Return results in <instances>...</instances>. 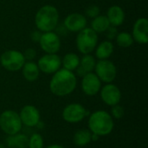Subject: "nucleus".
Wrapping results in <instances>:
<instances>
[{
	"label": "nucleus",
	"mask_w": 148,
	"mask_h": 148,
	"mask_svg": "<svg viewBox=\"0 0 148 148\" xmlns=\"http://www.w3.org/2000/svg\"><path fill=\"white\" fill-rule=\"evenodd\" d=\"M29 148H43V139L39 134H34L29 139Z\"/></svg>",
	"instance_id": "nucleus-25"
},
{
	"label": "nucleus",
	"mask_w": 148,
	"mask_h": 148,
	"mask_svg": "<svg viewBox=\"0 0 148 148\" xmlns=\"http://www.w3.org/2000/svg\"><path fill=\"white\" fill-rule=\"evenodd\" d=\"M39 70L44 74L51 75L58 71L62 67V59L56 54H45L37 62Z\"/></svg>",
	"instance_id": "nucleus-8"
},
{
	"label": "nucleus",
	"mask_w": 148,
	"mask_h": 148,
	"mask_svg": "<svg viewBox=\"0 0 148 148\" xmlns=\"http://www.w3.org/2000/svg\"><path fill=\"white\" fill-rule=\"evenodd\" d=\"M25 62L23 53L16 49L6 50L0 56V64L3 69L10 72L22 69Z\"/></svg>",
	"instance_id": "nucleus-6"
},
{
	"label": "nucleus",
	"mask_w": 148,
	"mask_h": 148,
	"mask_svg": "<svg viewBox=\"0 0 148 148\" xmlns=\"http://www.w3.org/2000/svg\"><path fill=\"white\" fill-rule=\"evenodd\" d=\"M124 114H125V110L124 108L120 106V105H114V106H112V108H111V116L115 118V119H121L124 116Z\"/></svg>",
	"instance_id": "nucleus-26"
},
{
	"label": "nucleus",
	"mask_w": 148,
	"mask_h": 148,
	"mask_svg": "<svg viewBox=\"0 0 148 148\" xmlns=\"http://www.w3.org/2000/svg\"><path fill=\"white\" fill-rule=\"evenodd\" d=\"M65 28L71 32H80L87 27V18L81 13H71L64 19Z\"/></svg>",
	"instance_id": "nucleus-15"
},
{
	"label": "nucleus",
	"mask_w": 148,
	"mask_h": 148,
	"mask_svg": "<svg viewBox=\"0 0 148 148\" xmlns=\"http://www.w3.org/2000/svg\"><path fill=\"white\" fill-rule=\"evenodd\" d=\"M80 64V57L75 53H68L64 56L63 59L62 60V65L63 69L74 71L75 70Z\"/></svg>",
	"instance_id": "nucleus-21"
},
{
	"label": "nucleus",
	"mask_w": 148,
	"mask_h": 148,
	"mask_svg": "<svg viewBox=\"0 0 148 148\" xmlns=\"http://www.w3.org/2000/svg\"><path fill=\"white\" fill-rule=\"evenodd\" d=\"M77 49L82 55L91 54L98 44V35L91 28H85L76 36L75 40Z\"/></svg>",
	"instance_id": "nucleus-4"
},
{
	"label": "nucleus",
	"mask_w": 148,
	"mask_h": 148,
	"mask_svg": "<svg viewBox=\"0 0 148 148\" xmlns=\"http://www.w3.org/2000/svg\"><path fill=\"white\" fill-rule=\"evenodd\" d=\"M58 21V10L51 4L42 6L35 16V24L41 32L53 31L56 28Z\"/></svg>",
	"instance_id": "nucleus-2"
},
{
	"label": "nucleus",
	"mask_w": 148,
	"mask_h": 148,
	"mask_svg": "<svg viewBox=\"0 0 148 148\" xmlns=\"http://www.w3.org/2000/svg\"><path fill=\"white\" fill-rule=\"evenodd\" d=\"M110 23L107 17V16L104 15H99L96 17L93 18L91 22V29L98 33H103L106 32L107 29L110 27Z\"/></svg>",
	"instance_id": "nucleus-20"
},
{
	"label": "nucleus",
	"mask_w": 148,
	"mask_h": 148,
	"mask_svg": "<svg viewBox=\"0 0 148 148\" xmlns=\"http://www.w3.org/2000/svg\"><path fill=\"white\" fill-rule=\"evenodd\" d=\"M106 33H107V37H108L109 40H113V39H114V38L116 37V36H117V34H118V30H117L116 27L110 26V27L107 29Z\"/></svg>",
	"instance_id": "nucleus-29"
},
{
	"label": "nucleus",
	"mask_w": 148,
	"mask_h": 148,
	"mask_svg": "<svg viewBox=\"0 0 148 148\" xmlns=\"http://www.w3.org/2000/svg\"><path fill=\"white\" fill-rule=\"evenodd\" d=\"M95 64H96V61L93 56H91L90 54L83 55V56L80 58V64L75 70L77 71V74L82 77L86 74L93 72Z\"/></svg>",
	"instance_id": "nucleus-17"
},
{
	"label": "nucleus",
	"mask_w": 148,
	"mask_h": 148,
	"mask_svg": "<svg viewBox=\"0 0 148 148\" xmlns=\"http://www.w3.org/2000/svg\"><path fill=\"white\" fill-rule=\"evenodd\" d=\"M114 124L113 117L103 110L95 111L91 114L88 119V127L90 132L98 136H106L112 133Z\"/></svg>",
	"instance_id": "nucleus-3"
},
{
	"label": "nucleus",
	"mask_w": 148,
	"mask_h": 148,
	"mask_svg": "<svg viewBox=\"0 0 148 148\" xmlns=\"http://www.w3.org/2000/svg\"><path fill=\"white\" fill-rule=\"evenodd\" d=\"M0 148H5V147L3 144H0Z\"/></svg>",
	"instance_id": "nucleus-32"
},
{
	"label": "nucleus",
	"mask_w": 148,
	"mask_h": 148,
	"mask_svg": "<svg viewBox=\"0 0 148 148\" xmlns=\"http://www.w3.org/2000/svg\"><path fill=\"white\" fill-rule=\"evenodd\" d=\"M76 83V76L72 71L60 69L53 75L49 82V89L53 95L62 97L71 94L75 89Z\"/></svg>",
	"instance_id": "nucleus-1"
},
{
	"label": "nucleus",
	"mask_w": 148,
	"mask_h": 148,
	"mask_svg": "<svg viewBox=\"0 0 148 148\" xmlns=\"http://www.w3.org/2000/svg\"><path fill=\"white\" fill-rule=\"evenodd\" d=\"M100 13H101L100 8H99L97 5H95V4L89 5V6L86 9V10H85L86 16H88V17H91V18L96 17L97 16L100 15Z\"/></svg>",
	"instance_id": "nucleus-27"
},
{
	"label": "nucleus",
	"mask_w": 148,
	"mask_h": 148,
	"mask_svg": "<svg viewBox=\"0 0 148 148\" xmlns=\"http://www.w3.org/2000/svg\"><path fill=\"white\" fill-rule=\"evenodd\" d=\"M114 46L111 41H103L95 48V56L99 60L108 59L114 53Z\"/></svg>",
	"instance_id": "nucleus-19"
},
{
	"label": "nucleus",
	"mask_w": 148,
	"mask_h": 148,
	"mask_svg": "<svg viewBox=\"0 0 148 148\" xmlns=\"http://www.w3.org/2000/svg\"><path fill=\"white\" fill-rule=\"evenodd\" d=\"M101 88V82L98 76L93 73H88L82 76V89L84 94L89 96L97 95Z\"/></svg>",
	"instance_id": "nucleus-11"
},
{
	"label": "nucleus",
	"mask_w": 148,
	"mask_h": 148,
	"mask_svg": "<svg viewBox=\"0 0 148 148\" xmlns=\"http://www.w3.org/2000/svg\"><path fill=\"white\" fill-rule=\"evenodd\" d=\"M39 44L46 54H56L61 48V40L59 36L54 31L42 32Z\"/></svg>",
	"instance_id": "nucleus-9"
},
{
	"label": "nucleus",
	"mask_w": 148,
	"mask_h": 148,
	"mask_svg": "<svg viewBox=\"0 0 148 148\" xmlns=\"http://www.w3.org/2000/svg\"><path fill=\"white\" fill-rule=\"evenodd\" d=\"M47 148H65L64 147L61 146V145H57V144H54V145H50Z\"/></svg>",
	"instance_id": "nucleus-31"
},
{
	"label": "nucleus",
	"mask_w": 148,
	"mask_h": 148,
	"mask_svg": "<svg viewBox=\"0 0 148 148\" xmlns=\"http://www.w3.org/2000/svg\"><path fill=\"white\" fill-rule=\"evenodd\" d=\"M92 134L89 130L87 129H82L77 131L74 135V143L78 147H84L88 145L92 140H91Z\"/></svg>",
	"instance_id": "nucleus-23"
},
{
	"label": "nucleus",
	"mask_w": 148,
	"mask_h": 148,
	"mask_svg": "<svg viewBox=\"0 0 148 148\" xmlns=\"http://www.w3.org/2000/svg\"><path fill=\"white\" fill-rule=\"evenodd\" d=\"M87 115V110L79 103H71L66 106L62 111V118L69 123H78Z\"/></svg>",
	"instance_id": "nucleus-10"
},
{
	"label": "nucleus",
	"mask_w": 148,
	"mask_h": 148,
	"mask_svg": "<svg viewBox=\"0 0 148 148\" xmlns=\"http://www.w3.org/2000/svg\"><path fill=\"white\" fill-rule=\"evenodd\" d=\"M132 36L134 41L139 44H147L148 42V20L146 17L138 18L133 27Z\"/></svg>",
	"instance_id": "nucleus-13"
},
{
	"label": "nucleus",
	"mask_w": 148,
	"mask_h": 148,
	"mask_svg": "<svg viewBox=\"0 0 148 148\" xmlns=\"http://www.w3.org/2000/svg\"><path fill=\"white\" fill-rule=\"evenodd\" d=\"M106 16L110 23V25L114 27L121 26L125 21V12L119 5L110 6Z\"/></svg>",
	"instance_id": "nucleus-16"
},
{
	"label": "nucleus",
	"mask_w": 148,
	"mask_h": 148,
	"mask_svg": "<svg viewBox=\"0 0 148 148\" xmlns=\"http://www.w3.org/2000/svg\"><path fill=\"white\" fill-rule=\"evenodd\" d=\"M95 75L98 76L101 82L105 83L113 82L117 75V69L113 62L108 59L106 60H99L96 62L95 67Z\"/></svg>",
	"instance_id": "nucleus-7"
},
{
	"label": "nucleus",
	"mask_w": 148,
	"mask_h": 148,
	"mask_svg": "<svg viewBox=\"0 0 148 148\" xmlns=\"http://www.w3.org/2000/svg\"><path fill=\"white\" fill-rule=\"evenodd\" d=\"M19 114L12 110H6L0 114V128L9 136L18 134L22 129Z\"/></svg>",
	"instance_id": "nucleus-5"
},
{
	"label": "nucleus",
	"mask_w": 148,
	"mask_h": 148,
	"mask_svg": "<svg viewBox=\"0 0 148 148\" xmlns=\"http://www.w3.org/2000/svg\"><path fill=\"white\" fill-rule=\"evenodd\" d=\"M23 75L28 82H35L38 79L40 75V70L36 62L33 61L25 62L24 65L22 68Z\"/></svg>",
	"instance_id": "nucleus-18"
},
{
	"label": "nucleus",
	"mask_w": 148,
	"mask_h": 148,
	"mask_svg": "<svg viewBox=\"0 0 148 148\" xmlns=\"http://www.w3.org/2000/svg\"><path fill=\"white\" fill-rule=\"evenodd\" d=\"M36 52L34 49H27L25 50V52L23 53V56H24V58L25 60L27 61H32L35 57H36Z\"/></svg>",
	"instance_id": "nucleus-28"
},
{
	"label": "nucleus",
	"mask_w": 148,
	"mask_h": 148,
	"mask_svg": "<svg viewBox=\"0 0 148 148\" xmlns=\"http://www.w3.org/2000/svg\"><path fill=\"white\" fill-rule=\"evenodd\" d=\"M42 33L40 30H35L33 32H31L30 34V39L34 42H39L40 41V38H41V36H42Z\"/></svg>",
	"instance_id": "nucleus-30"
},
{
	"label": "nucleus",
	"mask_w": 148,
	"mask_h": 148,
	"mask_svg": "<svg viewBox=\"0 0 148 148\" xmlns=\"http://www.w3.org/2000/svg\"><path fill=\"white\" fill-rule=\"evenodd\" d=\"M101 97L104 103L108 106H114L119 104L121 99V93L120 88L112 83H107L101 88Z\"/></svg>",
	"instance_id": "nucleus-12"
},
{
	"label": "nucleus",
	"mask_w": 148,
	"mask_h": 148,
	"mask_svg": "<svg viewBox=\"0 0 148 148\" xmlns=\"http://www.w3.org/2000/svg\"><path fill=\"white\" fill-rule=\"evenodd\" d=\"M115 40H116L118 46H120L121 48H128V47L132 46L134 42L132 35L130 33L125 32V31L118 33L115 37Z\"/></svg>",
	"instance_id": "nucleus-24"
},
{
	"label": "nucleus",
	"mask_w": 148,
	"mask_h": 148,
	"mask_svg": "<svg viewBox=\"0 0 148 148\" xmlns=\"http://www.w3.org/2000/svg\"><path fill=\"white\" fill-rule=\"evenodd\" d=\"M8 145L12 147L27 148L29 146V138L25 134H16L12 136H9L7 139Z\"/></svg>",
	"instance_id": "nucleus-22"
},
{
	"label": "nucleus",
	"mask_w": 148,
	"mask_h": 148,
	"mask_svg": "<svg viewBox=\"0 0 148 148\" xmlns=\"http://www.w3.org/2000/svg\"><path fill=\"white\" fill-rule=\"evenodd\" d=\"M22 124L26 127H36L40 122V113L38 109L33 105L24 106L19 114Z\"/></svg>",
	"instance_id": "nucleus-14"
}]
</instances>
